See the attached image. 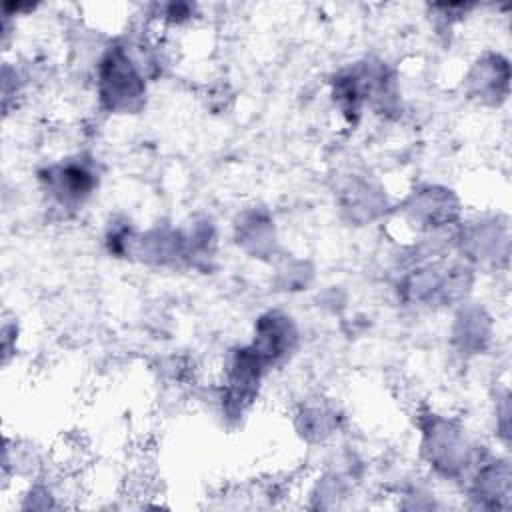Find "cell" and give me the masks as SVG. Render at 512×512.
<instances>
[{
	"mask_svg": "<svg viewBox=\"0 0 512 512\" xmlns=\"http://www.w3.org/2000/svg\"><path fill=\"white\" fill-rule=\"evenodd\" d=\"M36 176L46 202L66 214L82 210L100 188L98 162L86 152H74L48 162Z\"/></svg>",
	"mask_w": 512,
	"mask_h": 512,
	"instance_id": "obj_5",
	"label": "cell"
},
{
	"mask_svg": "<svg viewBox=\"0 0 512 512\" xmlns=\"http://www.w3.org/2000/svg\"><path fill=\"white\" fill-rule=\"evenodd\" d=\"M198 16V6L190 2H164L150 6V24L154 28H182Z\"/></svg>",
	"mask_w": 512,
	"mask_h": 512,
	"instance_id": "obj_15",
	"label": "cell"
},
{
	"mask_svg": "<svg viewBox=\"0 0 512 512\" xmlns=\"http://www.w3.org/2000/svg\"><path fill=\"white\" fill-rule=\"evenodd\" d=\"M330 98L348 124H356L366 108L382 116L400 110L398 78L378 58H362L340 68L330 82Z\"/></svg>",
	"mask_w": 512,
	"mask_h": 512,
	"instance_id": "obj_2",
	"label": "cell"
},
{
	"mask_svg": "<svg viewBox=\"0 0 512 512\" xmlns=\"http://www.w3.org/2000/svg\"><path fill=\"white\" fill-rule=\"evenodd\" d=\"M450 340L464 358L482 356L494 342V318L482 304L466 300L456 306Z\"/></svg>",
	"mask_w": 512,
	"mask_h": 512,
	"instance_id": "obj_11",
	"label": "cell"
},
{
	"mask_svg": "<svg viewBox=\"0 0 512 512\" xmlns=\"http://www.w3.org/2000/svg\"><path fill=\"white\" fill-rule=\"evenodd\" d=\"M236 244L252 258L272 260L278 252V236L272 216L264 208H248L234 222Z\"/></svg>",
	"mask_w": 512,
	"mask_h": 512,
	"instance_id": "obj_12",
	"label": "cell"
},
{
	"mask_svg": "<svg viewBox=\"0 0 512 512\" xmlns=\"http://www.w3.org/2000/svg\"><path fill=\"white\" fill-rule=\"evenodd\" d=\"M494 432L498 442L506 448L510 442V394L508 388L496 390L494 398Z\"/></svg>",
	"mask_w": 512,
	"mask_h": 512,
	"instance_id": "obj_16",
	"label": "cell"
},
{
	"mask_svg": "<svg viewBox=\"0 0 512 512\" xmlns=\"http://www.w3.org/2000/svg\"><path fill=\"white\" fill-rule=\"evenodd\" d=\"M150 80L140 36H120L100 48L94 62V94L104 114L132 116L142 112Z\"/></svg>",
	"mask_w": 512,
	"mask_h": 512,
	"instance_id": "obj_1",
	"label": "cell"
},
{
	"mask_svg": "<svg viewBox=\"0 0 512 512\" xmlns=\"http://www.w3.org/2000/svg\"><path fill=\"white\" fill-rule=\"evenodd\" d=\"M466 496L476 508L506 510L512 496L510 460L500 454L486 452L480 462L464 478Z\"/></svg>",
	"mask_w": 512,
	"mask_h": 512,
	"instance_id": "obj_10",
	"label": "cell"
},
{
	"mask_svg": "<svg viewBox=\"0 0 512 512\" xmlns=\"http://www.w3.org/2000/svg\"><path fill=\"white\" fill-rule=\"evenodd\" d=\"M342 424L340 410L324 398H312L298 406L294 414V426L302 440L306 442H326L338 434Z\"/></svg>",
	"mask_w": 512,
	"mask_h": 512,
	"instance_id": "obj_13",
	"label": "cell"
},
{
	"mask_svg": "<svg viewBox=\"0 0 512 512\" xmlns=\"http://www.w3.org/2000/svg\"><path fill=\"white\" fill-rule=\"evenodd\" d=\"M300 344L294 318L282 310H266L254 320L248 348L272 370L292 358Z\"/></svg>",
	"mask_w": 512,
	"mask_h": 512,
	"instance_id": "obj_9",
	"label": "cell"
},
{
	"mask_svg": "<svg viewBox=\"0 0 512 512\" xmlns=\"http://www.w3.org/2000/svg\"><path fill=\"white\" fill-rule=\"evenodd\" d=\"M474 280L476 268L452 252L410 264L398 280V296L416 308H452L470 298Z\"/></svg>",
	"mask_w": 512,
	"mask_h": 512,
	"instance_id": "obj_4",
	"label": "cell"
},
{
	"mask_svg": "<svg viewBox=\"0 0 512 512\" xmlns=\"http://www.w3.org/2000/svg\"><path fill=\"white\" fill-rule=\"evenodd\" d=\"M454 254L480 266H506L510 256V226L506 216L462 218L454 230Z\"/></svg>",
	"mask_w": 512,
	"mask_h": 512,
	"instance_id": "obj_6",
	"label": "cell"
},
{
	"mask_svg": "<svg viewBox=\"0 0 512 512\" xmlns=\"http://www.w3.org/2000/svg\"><path fill=\"white\" fill-rule=\"evenodd\" d=\"M398 212L404 224L422 236L452 232L464 218L456 192L440 184H426L412 190L398 206Z\"/></svg>",
	"mask_w": 512,
	"mask_h": 512,
	"instance_id": "obj_7",
	"label": "cell"
},
{
	"mask_svg": "<svg viewBox=\"0 0 512 512\" xmlns=\"http://www.w3.org/2000/svg\"><path fill=\"white\" fill-rule=\"evenodd\" d=\"M510 78V58L488 48L470 60L462 76V90L468 100L482 108H500L508 102Z\"/></svg>",
	"mask_w": 512,
	"mask_h": 512,
	"instance_id": "obj_8",
	"label": "cell"
},
{
	"mask_svg": "<svg viewBox=\"0 0 512 512\" xmlns=\"http://www.w3.org/2000/svg\"><path fill=\"white\" fill-rule=\"evenodd\" d=\"M416 426L422 460L434 474L446 480L464 482L470 470L488 452L458 416L424 408L418 412Z\"/></svg>",
	"mask_w": 512,
	"mask_h": 512,
	"instance_id": "obj_3",
	"label": "cell"
},
{
	"mask_svg": "<svg viewBox=\"0 0 512 512\" xmlns=\"http://www.w3.org/2000/svg\"><path fill=\"white\" fill-rule=\"evenodd\" d=\"M340 204L342 210L350 214V220L360 224L380 218L388 208L384 190L362 176H354L344 184Z\"/></svg>",
	"mask_w": 512,
	"mask_h": 512,
	"instance_id": "obj_14",
	"label": "cell"
}]
</instances>
